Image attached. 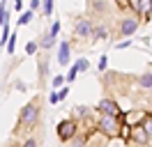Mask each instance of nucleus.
<instances>
[{
	"instance_id": "nucleus-5",
	"label": "nucleus",
	"mask_w": 152,
	"mask_h": 147,
	"mask_svg": "<svg viewBox=\"0 0 152 147\" xmlns=\"http://www.w3.org/2000/svg\"><path fill=\"white\" fill-rule=\"evenodd\" d=\"M136 28H138V21H136V18H124L122 23H120V35L132 37L134 32H136Z\"/></svg>"
},
{
	"instance_id": "nucleus-17",
	"label": "nucleus",
	"mask_w": 152,
	"mask_h": 147,
	"mask_svg": "<svg viewBox=\"0 0 152 147\" xmlns=\"http://www.w3.org/2000/svg\"><path fill=\"white\" fill-rule=\"evenodd\" d=\"M14 44H16V35L10 37V41H7V53H14Z\"/></svg>"
},
{
	"instance_id": "nucleus-14",
	"label": "nucleus",
	"mask_w": 152,
	"mask_h": 147,
	"mask_svg": "<svg viewBox=\"0 0 152 147\" xmlns=\"http://www.w3.org/2000/svg\"><path fill=\"white\" fill-rule=\"evenodd\" d=\"M30 18H32V12H26L23 16H19V25H26V23H30Z\"/></svg>"
},
{
	"instance_id": "nucleus-13",
	"label": "nucleus",
	"mask_w": 152,
	"mask_h": 147,
	"mask_svg": "<svg viewBox=\"0 0 152 147\" xmlns=\"http://www.w3.org/2000/svg\"><path fill=\"white\" fill-rule=\"evenodd\" d=\"M46 69H48V60L46 57H42V64H39V81H44V78H46Z\"/></svg>"
},
{
	"instance_id": "nucleus-8",
	"label": "nucleus",
	"mask_w": 152,
	"mask_h": 147,
	"mask_svg": "<svg viewBox=\"0 0 152 147\" xmlns=\"http://www.w3.org/2000/svg\"><path fill=\"white\" fill-rule=\"evenodd\" d=\"M88 67H90V62H88L86 57H81V60H76V62H74V67H72V71L67 74V81H74V78H76V74L86 71Z\"/></svg>"
},
{
	"instance_id": "nucleus-9",
	"label": "nucleus",
	"mask_w": 152,
	"mask_h": 147,
	"mask_svg": "<svg viewBox=\"0 0 152 147\" xmlns=\"http://www.w3.org/2000/svg\"><path fill=\"white\" fill-rule=\"evenodd\" d=\"M99 110L104 113V115H120V110H118V103L111 99H104L102 103H99Z\"/></svg>"
},
{
	"instance_id": "nucleus-24",
	"label": "nucleus",
	"mask_w": 152,
	"mask_h": 147,
	"mask_svg": "<svg viewBox=\"0 0 152 147\" xmlns=\"http://www.w3.org/2000/svg\"><path fill=\"white\" fill-rule=\"evenodd\" d=\"M129 2H132V7L138 12V5H141V0H129Z\"/></svg>"
},
{
	"instance_id": "nucleus-25",
	"label": "nucleus",
	"mask_w": 152,
	"mask_h": 147,
	"mask_svg": "<svg viewBox=\"0 0 152 147\" xmlns=\"http://www.w3.org/2000/svg\"><path fill=\"white\" fill-rule=\"evenodd\" d=\"M37 145V140H32V138H30V140H26V147H35Z\"/></svg>"
},
{
	"instance_id": "nucleus-1",
	"label": "nucleus",
	"mask_w": 152,
	"mask_h": 147,
	"mask_svg": "<svg viewBox=\"0 0 152 147\" xmlns=\"http://www.w3.org/2000/svg\"><path fill=\"white\" fill-rule=\"evenodd\" d=\"M39 101H30L28 106H23V110H21L19 115V127L21 129H32L35 124H37L39 119Z\"/></svg>"
},
{
	"instance_id": "nucleus-2",
	"label": "nucleus",
	"mask_w": 152,
	"mask_h": 147,
	"mask_svg": "<svg viewBox=\"0 0 152 147\" xmlns=\"http://www.w3.org/2000/svg\"><path fill=\"white\" fill-rule=\"evenodd\" d=\"M99 131L108 138H115L122 133V124H120V115H104L102 113V119H99Z\"/></svg>"
},
{
	"instance_id": "nucleus-3",
	"label": "nucleus",
	"mask_w": 152,
	"mask_h": 147,
	"mask_svg": "<svg viewBox=\"0 0 152 147\" xmlns=\"http://www.w3.org/2000/svg\"><path fill=\"white\" fill-rule=\"evenodd\" d=\"M58 136H60V140H72V138L76 136V122H72V119H65V122H60L58 124Z\"/></svg>"
},
{
	"instance_id": "nucleus-19",
	"label": "nucleus",
	"mask_w": 152,
	"mask_h": 147,
	"mask_svg": "<svg viewBox=\"0 0 152 147\" xmlns=\"http://www.w3.org/2000/svg\"><path fill=\"white\" fill-rule=\"evenodd\" d=\"M67 94H69V87H62V90L58 92V101H62V99L67 97Z\"/></svg>"
},
{
	"instance_id": "nucleus-18",
	"label": "nucleus",
	"mask_w": 152,
	"mask_h": 147,
	"mask_svg": "<svg viewBox=\"0 0 152 147\" xmlns=\"http://www.w3.org/2000/svg\"><path fill=\"white\" fill-rule=\"evenodd\" d=\"M106 32H108V30H106L104 25H102V28H97V39H106Z\"/></svg>"
},
{
	"instance_id": "nucleus-15",
	"label": "nucleus",
	"mask_w": 152,
	"mask_h": 147,
	"mask_svg": "<svg viewBox=\"0 0 152 147\" xmlns=\"http://www.w3.org/2000/svg\"><path fill=\"white\" fill-rule=\"evenodd\" d=\"M141 127L148 131V136H152V117H150V119H145V117H143V124H141Z\"/></svg>"
},
{
	"instance_id": "nucleus-16",
	"label": "nucleus",
	"mask_w": 152,
	"mask_h": 147,
	"mask_svg": "<svg viewBox=\"0 0 152 147\" xmlns=\"http://www.w3.org/2000/svg\"><path fill=\"white\" fill-rule=\"evenodd\" d=\"M51 12H53V0H44V14L51 16Z\"/></svg>"
},
{
	"instance_id": "nucleus-20",
	"label": "nucleus",
	"mask_w": 152,
	"mask_h": 147,
	"mask_svg": "<svg viewBox=\"0 0 152 147\" xmlns=\"http://www.w3.org/2000/svg\"><path fill=\"white\" fill-rule=\"evenodd\" d=\"M35 51H37V44H35V41H30V44L26 46V53H35Z\"/></svg>"
},
{
	"instance_id": "nucleus-6",
	"label": "nucleus",
	"mask_w": 152,
	"mask_h": 147,
	"mask_svg": "<svg viewBox=\"0 0 152 147\" xmlns=\"http://www.w3.org/2000/svg\"><path fill=\"white\" fill-rule=\"evenodd\" d=\"M58 32H60V23H53V25H51V30H48V35L44 37V39H42V48H51V46L56 44V37H58Z\"/></svg>"
},
{
	"instance_id": "nucleus-23",
	"label": "nucleus",
	"mask_w": 152,
	"mask_h": 147,
	"mask_svg": "<svg viewBox=\"0 0 152 147\" xmlns=\"http://www.w3.org/2000/svg\"><path fill=\"white\" fill-rule=\"evenodd\" d=\"M48 101H51V103H58V92H53V94L48 97Z\"/></svg>"
},
{
	"instance_id": "nucleus-21",
	"label": "nucleus",
	"mask_w": 152,
	"mask_h": 147,
	"mask_svg": "<svg viewBox=\"0 0 152 147\" xmlns=\"http://www.w3.org/2000/svg\"><path fill=\"white\" fill-rule=\"evenodd\" d=\"M106 64H108V57H106V55H104V57L99 60V69H102V71H104V69H106Z\"/></svg>"
},
{
	"instance_id": "nucleus-11",
	"label": "nucleus",
	"mask_w": 152,
	"mask_h": 147,
	"mask_svg": "<svg viewBox=\"0 0 152 147\" xmlns=\"http://www.w3.org/2000/svg\"><path fill=\"white\" fill-rule=\"evenodd\" d=\"M143 117H145V115H143V113H127V117H124V122H127V124H138V122H143Z\"/></svg>"
},
{
	"instance_id": "nucleus-4",
	"label": "nucleus",
	"mask_w": 152,
	"mask_h": 147,
	"mask_svg": "<svg viewBox=\"0 0 152 147\" xmlns=\"http://www.w3.org/2000/svg\"><path fill=\"white\" fill-rule=\"evenodd\" d=\"M95 32V28H92V23L88 21V18H78L74 23V35L81 37V39H88V37Z\"/></svg>"
},
{
	"instance_id": "nucleus-10",
	"label": "nucleus",
	"mask_w": 152,
	"mask_h": 147,
	"mask_svg": "<svg viewBox=\"0 0 152 147\" xmlns=\"http://www.w3.org/2000/svg\"><path fill=\"white\" fill-rule=\"evenodd\" d=\"M58 64H60V67L69 64V44H67V41L60 44V51H58Z\"/></svg>"
},
{
	"instance_id": "nucleus-22",
	"label": "nucleus",
	"mask_w": 152,
	"mask_h": 147,
	"mask_svg": "<svg viewBox=\"0 0 152 147\" xmlns=\"http://www.w3.org/2000/svg\"><path fill=\"white\" fill-rule=\"evenodd\" d=\"M62 81H65V76H56V78H53V85L58 87V85H62Z\"/></svg>"
},
{
	"instance_id": "nucleus-12",
	"label": "nucleus",
	"mask_w": 152,
	"mask_h": 147,
	"mask_svg": "<svg viewBox=\"0 0 152 147\" xmlns=\"http://www.w3.org/2000/svg\"><path fill=\"white\" fill-rule=\"evenodd\" d=\"M141 87L143 90H152V71H145L141 76Z\"/></svg>"
},
{
	"instance_id": "nucleus-26",
	"label": "nucleus",
	"mask_w": 152,
	"mask_h": 147,
	"mask_svg": "<svg viewBox=\"0 0 152 147\" xmlns=\"http://www.w3.org/2000/svg\"><path fill=\"white\" fill-rule=\"evenodd\" d=\"M30 7H32V9H37V7H39V0H32V2H30Z\"/></svg>"
},
{
	"instance_id": "nucleus-7",
	"label": "nucleus",
	"mask_w": 152,
	"mask_h": 147,
	"mask_svg": "<svg viewBox=\"0 0 152 147\" xmlns=\"http://www.w3.org/2000/svg\"><path fill=\"white\" fill-rule=\"evenodd\" d=\"M129 138H132V140H136L138 145H145V143L150 140V136H148V131H145L143 127H136V124L132 127V136H129Z\"/></svg>"
}]
</instances>
